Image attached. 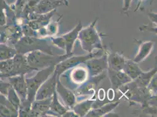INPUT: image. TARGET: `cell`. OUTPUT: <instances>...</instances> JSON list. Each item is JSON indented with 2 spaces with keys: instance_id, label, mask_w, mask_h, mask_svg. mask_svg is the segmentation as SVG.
<instances>
[{
  "instance_id": "6da1fadb",
  "label": "cell",
  "mask_w": 157,
  "mask_h": 117,
  "mask_svg": "<svg viewBox=\"0 0 157 117\" xmlns=\"http://www.w3.org/2000/svg\"><path fill=\"white\" fill-rule=\"evenodd\" d=\"M26 56L29 66L33 70H40L50 66H55L60 62L73 56V53L61 55L53 56L41 51L29 52Z\"/></svg>"
},
{
  "instance_id": "7a4b0ae2",
  "label": "cell",
  "mask_w": 157,
  "mask_h": 117,
  "mask_svg": "<svg viewBox=\"0 0 157 117\" xmlns=\"http://www.w3.org/2000/svg\"><path fill=\"white\" fill-rule=\"evenodd\" d=\"M17 52L25 55L34 51H41L50 55H53L51 43L47 39L25 36L21 37L15 46Z\"/></svg>"
},
{
  "instance_id": "3957f363",
  "label": "cell",
  "mask_w": 157,
  "mask_h": 117,
  "mask_svg": "<svg viewBox=\"0 0 157 117\" xmlns=\"http://www.w3.org/2000/svg\"><path fill=\"white\" fill-rule=\"evenodd\" d=\"M98 19L85 29H81L78 33V40L82 49L86 52L92 53L95 49L103 50L100 35L96 29Z\"/></svg>"
},
{
  "instance_id": "277c9868",
  "label": "cell",
  "mask_w": 157,
  "mask_h": 117,
  "mask_svg": "<svg viewBox=\"0 0 157 117\" xmlns=\"http://www.w3.org/2000/svg\"><path fill=\"white\" fill-rule=\"evenodd\" d=\"M103 50H99L98 52L89 53V54L83 56H71L66 58L65 60L60 62L57 65L55 66V72L56 73L57 76L60 77V75L62 74L64 72L70 69L77 66L82 63L85 62L86 60L90 58H95L100 55V53H102Z\"/></svg>"
},
{
  "instance_id": "5b68a950",
  "label": "cell",
  "mask_w": 157,
  "mask_h": 117,
  "mask_svg": "<svg viewBox=\"0 0 157 117\" xmlns=\"http://www.w3.org/2000/svg\"><path fill=\"white\" fill-rule=\"evenodd\" d=\"M82 29L80 22L72 31L58 38H51L52 43L65 50L66 54L72 53L73 47L76 40L78 39V33Z\"/></svg>"
},
{
  "instance_id": "8992f818",
  "label": "cell",
  "mask_w": 157,
  "mask_h": 117,
  "mask_svg": "<svg viewBox=\"0 0 157 117\" xmlns=\"http://www.w3.org/2000/svg\"><path fill=\"white\" fill-rule=\"evenodd\" d=\"M105 74L102 73L95 76H91L92 78L89 80H86L85 81L75 90V94L79 96H83L87 95H93L95 94L98 85L100 81L105 78Z\"/></svg>"
},
{
  "instance_id": "52a82bcc",
  "label": "cell",
  "mask_w": 157,
  "mask_h": 117,
  "mask_svg": "<svg viewBox=\"0 0 157 117\" xmlns=\"http://www.w3.org/2000/svg\"><path fill=\"white\" fill-rule=\"evenodd\" d=\"M59 78L56 73L54 71L39 88L36 94L35 100H42L52 97L54 92L56 91V85Z\"/></svg>"
},
{
  "instance_id": "ba28073f",
  "label": "cell",
  "mask_w": 157,
  "mask_h": 117,
  "mask_svg": "<svg viewBox=\"0 0 157 117\" xmlns=\"http://www.w3.org/2000/svg\"><path fill=\"white\" fill-rule=\"evenodd\" d=\"M107 54H105L100 58H92L86 60L85 62L86 69L90 76H95L101 74L108 69Z\"/></svg>"
},
{
  "instance_id": "9c48e42d",
  "label": "cell",
  "mask_w": 157,
  "mask_h": 117,
  "mask_svg": "<svg viewBox=\"0 0 157 117\" xmlns=\"http://www.w3.org/2000/svg\"><path fill=\"white\" fill-rule=\"evenodd\" d=\"M13 60V68L12 72L9 75V77L17 75H25L27 73L33 71L28 63L25 55L17 53Z\"/></svg>"
},
{
  "instance_id": "30bf717a",
  "label": "cell",
  "mask_w": 157,
  "mask_h": 117,
  "mask_svg": "<svg viewBox=\"0 0 157 117\" xmlns=\"http://www.w3.org/2000/svg\"><path fill=\"white\" fill-rule=\"evenodd\" d=\"M11 87L19 96L21 102L25 101L27 98V85L25 75H17L8 77Z\"/></svg>"
},
{
  "instance_id": "8fae6325",
  "label": "cell",
  "mask_w": 157,
  "mask_h": 117,
  "mask_svg": "<svg viewBox=\"0 0 157 117\" xmlns=\"http://www.w3.org/2000/svg\"><path fill=\"white\" fill-rule=\"evenodd\" d=\"M108 69L109 76L112 87L115 90L132 81L124 70H114L109 68H108Z\"/></svg>"
},
{
  "instance_id": "7c38bea8",
  "label": "cell",
  "mask_w": 157,
  "mask_h": 117,
  "mask_svg": "<svg viewBox=\"0 0 157 117\" xmlns=\"http://www.w3.org/2000/svg\"><path fill=\"white\" fill-rule=\"evenodd\" d=\"M56 91L60 96L64 104L69 109H72L73 106L76 104V96L74 92L62 85L59 80H58L56 85Z\"/></svg>"
},
{
  "instance_id": "4fadbf2b",
  "label": "cell",
  "mask_w": 157,
  "mask_h": 117,
  "mask_svg": "<svg viewBox=\"0 0 157 117\" xmlns=\"http://www.w3.org/2000/svg\"><path fill=\"white\" fill-rule=\"evenodd\" d=\"M52 97L42 100H35L32 104L29 117L44 116L50 109Z\"/></svg>"
},
{
  "instance_id": "5bb4252c",
  "label": "cell",
  "mask_w": 157,
  "mask_h": 117,
  "mask_svg": "<svg viewBox=\"0 0 157 117\" xmlns=\"http://www.w3.org/2000/svg\"><path fill=\"white\" fill-rule=\"evenodd\" d=\"M65 4L62 0H40L35 8L34 12L38 14L47 13Z\"/></svg>"
},
{
  "instance_id": "9a60e30c",
  "label": "cell",
  "mask_w": 157,
  "mask_h": 117,
  "mask_svg": "<svg viewBox=\"0 0 157 117\" xmlns=\"http://www.w3.org/2000/svg\"><path fill=\"white\" fill-rule=\"evenodd\" d=\"M18 115V111L11 104L7 96L0 93V117H15Z\"/></svg>"
},
{
  "instance_id": "2e32d148",
  "label": "cell",
  "mask_w": 157,
  "mask_h": 117,
  "mask_svg": "<svg viewBox=\"0 0 157 117\" xmlns=\"http://www.w3.org/2000/svg\"><path fill=\"white\" fill-rule=\"evenodd\" d=\"M127 59L118 53H113L107 55V61L109 68L114 70H123Z\"/></svg>"
},
{
  "instance_id": "e0dca14e",
  "label": "cell",
  "mask_w": 157,
  "mask_h": 117,
  "mask_svg": "<svg viewBox=\"0 0 157 117\" xmlns=\"http://www.w3.org/2000/svg\"><path fill=\"white\" fill-rule=\"evenodd\" d=\"M89 73L87 69L82 67H73L71 72L70 78L73 83L75 85H82L87 79Z\"/></svg>"
},
{
  "instance_id": "ac0fdd59",
  "label": "cell",
  "mask_w": 157,
  "mask_h": 117,
  "mask_svg": "<svg viewBox=\"0 0 157 117\" xmlns=\"http://www.w3.org/2000/svg\"><path fill=\"white\" fill-rule=\"evenodd\" d=\"M68 111L65 106L62 105L59 102L58 97L57 96V92L55 91L54 92L52 97V101L50 106V109L48 111L46 115H63L66 112Z\"/></svg>"
},
{
  "instance_id": "d6986e66",
  "label": "cell",
  "mask_w": 157,
  "mask_h": 117,
  "mask_svg": "<svg viewBox=\"0 0 157 117\" xmlns=\"http://www.w3.org/2000/svg\"><path fill=\"white\" fill-rule=\"evenodd\" d=\"M154 46V43L151 41L142 42L140 45L137 55L133 59V61L139 63L147 58L150 54Z\"/></svg>"
},
{
  "instance_id": "ffe728a7",
  "label": "cell",
  "mask_w": 157,
  "mask_h": 117,
  "mask_svg": "<svg viewBox=\"0 0 157 117\" xmlns=\"http://www.w3.org/2000/svg\"><path fill=\"white\" fill-rule=\"evenodd\" d=\"M123 70L132 80H134L137 78L143 72L139 67L138 63L131 60H126Z\"/></svg>"
},
{
  "instance_id": "44dd1931",
  "label": "cell",
  "mask_w": 157,
  "mask_h": 117,
  "mask_svg": "<svg viewBox=\"0 0 157 117\" xmlns=\"http://www.w3.org/2000/svg\"><path fill=\"white\" fill-rule=\"evenodd\" d=\"M94 101L95 100H88L82 101L80 103L75 104L72 109L78 116L84 117L90 111L91 107Z\"/></svg>"
},
{
  "instance_id": "7402d4cb",
  "label": "cell",
  "mask_w": 157,
  "mask_h": 117,
  "mask_svg": "<svg viewBox=\"0 0 157 117\" xmlns=\"http://www.w3.org/2000/svg\"><path fill=\"white\" fill-rule=\"evenodd\" d=\"M157 72V69H154L147 73L142 72L141 74L137 78L135 79L134 83L139 87L145 88L148 87L149 84H150L151 81L152 80V77Z\"/></svg>"
},
{
  "instance_id": "603a6c76",
  "label": "cell",
  "mask_w": 157,
  "mask_h": 117,
  "mask_svg": "<svg viewBox=\"0 0 157 117\" xmlns=\"http://www.w3.org/2000/svg\"><path fill=\"white\" fill-rule=\"evenodd\" d=\"M119 104L118 102H116L113 103H110V104H106L101 107L100 108L94 109L92 111H90L87 113L88 117H100L103 115L107 114L108 112H111L113 109H114L118 104Z\"/></svg>"
},
{
  "instance_id": "cb8c5ba5",
  "label": "cell",
  "mask_w": 157,
  "mask_h": 117,
  "mask_svg": "<svg viewBox=\"0 0 157 117\" xmlns=\"http://www.w3.org/2000/svg\"><path fill=\"white\" fill-rule=\"evenodd\" d=\"M13 13H15L14 11L6 0H0V26H5L7 24V17Z\"/></svg>"
},
{
  "instance_id": "d4e9b609",
  "label": "cell",
  "mask_w": 157,
  "mask_h": 117,
  "mask_svg": "<svg viewBox=\"0 0 157 117\" xmlns=\"http://www.w3.org/2000/svg\"><path fill=\"white\" fill-rule=\"evenodd\" d=\"M17 53L15 48L4 43H0V61L13 58Z\"/></svg>"
},
{
  "instance_id": "484cf974",
  "label": "cell",
  "mask_w": 157,
  "mask_h": 117,
  "mask_svg": "<svg viewBox=\"0 0 157 117\" xmlns=\"http://www.w3.org/2000/svg\"><path fill=\"white\" fill-rule=\"evenodd\" d=\"M13 58L0 61V73L1 78L8 77L10 74L13 70Z\"/></svg>"
},
{
  "instance_id": "4316f807",
  "label": "cell",
  "mask_w": 157,
  "mask_h": 117,
  "mask_svg": "<svg viewBox=\"0 0 157 117\" xmlns=\"http://www.w3.org/2000/svg\"><path fill=\"white\" fill-rule=\"evenodd\" d=\"M7 97L9 101L11 103V104L13 105V107L17 110H19L20 105H21V99L19 96L17 94V93L13 89L12 87L10 86V87L8 89V94L7 95Z\"/></svg>"
},
{
  "instance_id": "83f0119b",
  "label": "cell",
  "mask_w": 157,
  "mask_h": 117,
  "mask_svg": "<svg viewBox=\"0 0 157 117\" xmlns=\"http://www.w3.org/2000/svg\"><path fill=\"white\" fill-rule=\"evenodd\" d=\"M27 1L28 0H16V2L13 5V7H11V8L15 13L16 17L19 18L21 17Z\"/></svg>"
},
{
  "instance_id": "f1b7e54d",
  "label": "cell",
  "mask_w": 157,
  "mask_h": 117,
  "mask_svg": "<svg viewBox=\"0 0 157 117\" xmlns=\"http://www.w3.org/2000/svg\"><path fill=\"white\" fill-rule=\"evenodd\" d=\"M10 84L9 82H6L0 78V93L7 96L8 91L10 87Z\"/></svg>"
},
{
  "instance_id": "f546056e",
  "label": "cell",
  "mask_w": 157,
  "mask_h": 117,
  "mask_svg": "<svg viewBox=\"0 0 157 117\" xmlns=\"http://www.w3.org/2000/svg\"><path fill=\"white\" fill-rule=\"evenodd\" d=\"M132 0H123V2H124V5H123V11L124 12H126L128 10L129 8L130 7L131 2Z\"/></svg>"
},
{
  "instance_id": "4dcf8cb0",
  "label": "cell",
  "mask_w": 157,
  "mask_h": 117,
  "mask_svg": "<svg viewBox=\"0 0 157 117\" xmlns=\"http://www.w3.org/2000/svg\"><path fill=\"white\" fill-rule=\"evenodd\" d=\"M98 98L100 100H103V99H105V91L103 90V89H100L98 92Z\"/></svg>"
},
{
  "instance_id": "1f68e13d",
  "label": "cell",
  "mask_w": 157,
  "mask_h": 117,
  "mask_svg": "<svg viewBox=\"0 0 157 117\" xmlns=\"http://www.w3.org/2000/svg\"><path fill=\"white\" fill-rule=\"evenodd\" d=\"M64 3H65V4L66 6H68V2H67V0H62Z\"/></svg>"
},
{
  "instance_id": "d6a6232c",
  "label": "cell",
  "mask_w": 157,
  "mask_h": 117,
  "mask_svg": "<svg viewBox=\"0 0 157 117\" xmlns=\"http://www.w3.org/2000/svg\"><path fill=\"white\" fill-rule=\"evenodd\" d=\"M1 73H0V78H1Z\"/></svg>"
}]
</instances>
